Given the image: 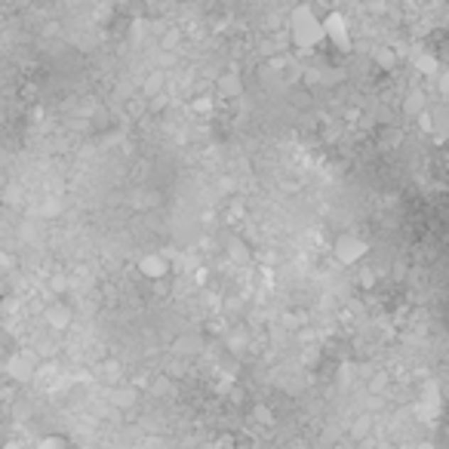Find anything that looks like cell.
I'll return each mask as SVG.
<instances>
[{"instance_id": "obj_1", "label": "cell", "mask_w": 449, "mask_h": 449, "mask_svg": "<svg viewBox=\"0 0 449 449\" xmlns=\"http://www.w3.org/2000/svg\"><path fill=\"white\" fill-rule=\"evenodd\" d=\"M289 40L298 53H314L326 43V31H323V16L314 13V6H296L289 13Z\"/></svg>"}, {"instance_id": "obj_2", "label": "cell", "mask_w": 449, "mask_h": 449, "mask_svg": "<svg viewBox=\"0 0 449 449\" xmlns=\"http://www.w3.org/2000/svg\"><path fill=\"white\" fill-rule=\"evenodd\" d=\"M332 256L339 265L345 268H351V265H357V261H363L369 256V243L360 237V234H354V231H342L339 237H335L332 243Z\"/></svg>"}, {"instance_id": "obj_3", "label": "cell", "mask_w": 449, "mask_h": 449, "mask_svg": "<svg viewBox=\"0 0 449 449\" xmlns=\"http://www.w3.org/2000/svg\"><path fill=\"white\" fill-rule=\"evenodd\" d=\"M323 31H326V43L335 46L339 53L351 50V28H348V18H345L342 13L323 16Z\"/></svg>"}, {"instance_id": "obj_4", "label": "cell", "mask_w": 449, "mask_h": 449, "mask_svg": "<svg viewBox=\"0 0 449 449\" xmlns=\"http://www.w3.org/2000/svg\"><path fill=\"white\" fill-rule=\"evenodd\" d=\"M139 271H142L145 280H163L170 274V259L163 252H148L145 259H139Z\"/></svg>"}, {"instance_id": "obj_5", "label": "cell", "mask_w": 449, "mask_h": 449, "mask_svg": "<svg viewBox=\"0 0 449 449\" xmlns=\"http://www.w3.org/2000/svg\"><path fill=\"white\" fill-rule=\"evenodd\" d=\"M431 117H434V129H431V133H440V139H449V105L434 108Z\"/></svg>"}, {"instance_id": "obj_6", "label": "cell", "mask_w": 449, "mask_h": 449, "mask_svg": "<svg viewBox=\"0 0 449 449\" xmlns=\"http://www.w3.org/2000/svg\"><path fill=\"white\" fill-rule=\"evenodd\" d=\"M219 92H224V96H237V92H240L237 74H224V77L219 80Z\"/></svg>"}, {"instance_id": "obj_7", "label": "cell", "mask_w": 449, "mask_h": 449, "mask_svg": "<svg viewBox=\"0 0 449 449\" xmlns=\"http://www.w3.org/2000/svg\"><path fill=\"white\" fill-rule=\"evenodd\" d=\"M9 369H16L18 379H28V376H31V363H28V357H22V354H16L13 363H9Z\"/></svg>"}, {"instance_id": "obj_8", "label": "cell", "mask_w": 449, "mask_h": 449, "mask_svg": "<svg viewBox=\"0 0 449 449\" xmlns=\"http://www.w3.org/2000/svg\"><path fill=\"white\" fill-rule=\"evenodd\" d=\"M376 62L382 65V68H394V53H391V50H379L376 53Z\"/></svg>"}, {"instance_id": "obj_9", "label": "cell", "mask_w": 449, "mask_h": 449, "mask_svg": "<svg viewBox=\"0 0 449 449\" xmlns=\"http://www.w3.org/2000/svg\"><path fill=\"white\" fill-rule=\"evenodd\" d=\"M437 87H440L443 96H449V71H440V80H437Z\"/></svg>"}, {"instance_id": "obj_10", "label": "cell", "mask_w": 449, "mask_h": 449, "mask_svg": "<svg viewBox=\"0 0 449 449\" xmlns=\"http://www.w3.org/2000/svg\"><path fill=\"white\" fill-rule=\"evenodd\" d=\"M210 105H212L210 99H198V102H194V108H198V111H210Z\"/></svg>"}, {"instance_id": "obj_11", "label": "cell", "mask_w": 449, "mask_h": 449, "mask_svg": "<svg viewBox=\"0 0 449 449\" xmlns=\"http://www.w3.org/2000/svg\"><path fill=\"white\" fill-rule=\"evenodd\" d=\"M0 449H25L18 440H6V443H0Z\"/></svg>"}]
</instances>
